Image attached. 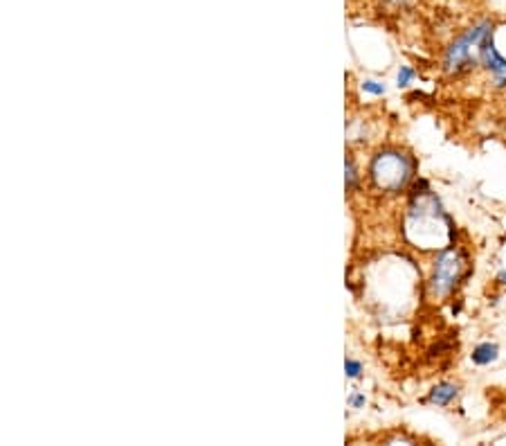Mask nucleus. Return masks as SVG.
Segmentation results:
<instances>
[{"instance_id": "1", "label": "nucleus", "mask_w": 506, "mask_h": 446, "mask_svg": "<svg viewBox=\"0 0 506 446\" xmlns=\"http://www.w3.org/2000/svg\"><path fill=\"white\" fill-rule=\"evenodd\" d=\"M407 237L421 248H444L454 237L453 221L441 212L439 201L428 192H414L407 214Z\"/></svg>"}, {"instance_id": "2", "label": "nucleus", "mask_w": 506, "mask_h": 446, "mask_svg": "<svg viewBox=\"0 0 506 446\" xmlns=\"http://www.w3.org/2000/svg\"><path fill=\"white\" fill-rule=\"evenodd\" d=\"M493 37V25L491 23H479L470 28L464 37H459L445 53V72L450 75H461V72L470 70L477 63H482V48L486 38Z\"/></svg>"}, {"instance_id": "3", "label": "nucleus", "mask_w": 506, "mask_h": 446, "mask_svg": "<svg viewBox=\"0 0 506 446\" xmlns=\"http://www.w3.org/2000/svg\"><path fill=\"white\" fill-rule=\"evenodd\" d=\"M371 181L383 192H401L412 176V165L403 153L383 152L371 161Z\"/></svg>"}, {"instance_id": "4", "label": "nucleus", "mask_w": 506, "mask_h": 446, "mask_svg": "<svg viewBox=\"0 0 506 446\" xmlns=\"http://www.w3.org/2000/svg\"><path fill=\"white\" fill-rule=\"evenodd\" d=\"M461 271H464V257L454 248H445L439 252L435 264V273H432V293L435 295H448L450 291L457 286L461 280Z\"/></svg>"}, {"instance_id": "5", "label": "nucleus", "mask_w": 506, "mask_h": 446, "mask_svg": "<svg viewBox=\"0 0 506 446\" xmlns=\"http://www.w3.org/2000/svg\"><path fill=\"white\" fill-rule=\"evenodd\" d=\"M482 63L493 75L495 86H506V59L500 57V53L495 50V45H493V37H488L486 43H484Z\"/></svg>"}, {"instance_id": "6", "label": "nucleus", "mask_w": 506, "mask_h": 446, "mask_svg": "<svg viewBox=\"0 0 506 446\" xmlns=\"http://www.w3.org/2000/svg\"><path fill=\"white\" fill-rule=\"evenodd\" d=\"M454 397H457V385L439 384L430 390V397H428V401H430V404H437V406H448Z\"/></svg>"}, {"instance_id": "7", "label": "nucleus", "mask_w": 506, "mask_h": 446, "mask_svg": "<svg viewBox=\"0 0 506 446\" xmlns=\"http://www.w3.org/2000/svg\"><path fill=\"white\" fill-rule=\"evenodd\" d=\"M497 345L495 343H482V345L475 347L473 351V363H477V366H488V363H493L497 359Z\"/></svg>"}, {"instance_id": "8", "label": "nucleus", "mask_w": 506, "mask_h": 446, "mask_svg": "<svg viewBox=\"0 0 506 446\" xmlns=\"http://www.w3.org/2000/svg\"><path fill=\"white\" fill-rule=\"evenodd\" d=\"M345 370H347V376H349V379H355V376H360V372H363V366H360L358 361H354V359H347Z\"/></svg>"}, {"instance_id": "9", "label": "nucleus", "mask_w": 506, "mask_h": 446, "mask_svg": "<svg viewBox=\"0 0 506 446\" xmlns=\"http://www.w3.org/2000/svg\"><path fill=\"white\" fill-rule=\"evenodd\" d=\"M363 91L371 93V95H383V93H385V86H383V84H376V81H364V84H363Z\"/></svg>"}, {"instance_id": "10", "label": "nucleus", "mask_w": 506, "mask_h": 446, "mask_svg": "<svg viewBox=\"0 0 506 446\" xmlns=\"http://www.w3.org/2000/svg\"><path fill=\"white\" fill-rule=\"evenodd\" d=\"M412 77H414V70L410 66H401V70H398V86H407Z\"/></svg>"}, {"instance_id": "11", "label": "nucleus", "mask_w": 506, "mask_h": 446, "mask_svg": "<svg viewBox=\"0 0 506 446\" xmlns=\"http://www.w3.org/2000/svg\"><path fill=\"white\" fill-rule=\"evenodd\" d=\"M355 186V169H354V162L347 158V187H354Z\"/></svg>"}, {"instance_id": "12", "label": "nucleus", "mask_w": 506, "mask_h": 446, "mask_svg": "<svg viewBox=\"0 0 506 446\" xmlns=\"http://www.w3.org/2000/svg\"><path fill=\"white\" fill-rule=\"evenodd\" d=\"M349 404L354 406V409H360V406H364V397L363 394H354V397L349 399Z\"/></svg>"}, {"instance_id": "13", "label": "nucleus", "mask_w": 506, "mask_h": 446, "mask_svg": "<svg viewBox=\"0 0 506 446\" xmlns=\"http://www.w3.org/2000/svg\"><path fill=\"white\" fill-rule=\"evenodd\" d=\"M497 282H502V285H506V271L500 273V277H497Z\"/></svg>"}]
</instances>
